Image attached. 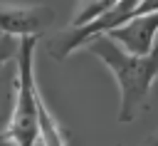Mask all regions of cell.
Returning <instances> with one entry per match:
<instances>
[{
    "label": "cell",
    "mask_w": 158,
    "mask_h": 146,
    "mask_svg": "<svg viewBox=\"0 0 158 146\" xmlns=\"http://www.w3.org/2000/svg\"><path fill=\"white\" fill-rule=\"evenodd\" d=\"M84 49L89 54H94L96 59H101L116 77L118 94H121L118 121H123V124L133 121L143 111V106L148 101L151 84L158 77V45L151 54L138 57V54L126 52L109 35H96L84 45Z\"/></svg>",
    "instance_id": "obj_1"
},
{
    "label": "cell",
    "mask_w": 158,
    "mask_h": 146,
    "mask_svg": "<svg viewBox=\"0 0 158 146\" xmlns=\"http://www.w3.org/2000/svg\"><path fill=\"white\" fill-rule=\"evenodd\" d=\"M40 37H22L17 42V99L10 126L2 141L12 146H35L40 139V89L35 79V49Z\"/></svg>",
    "instance_id": "obj_2"
},
{
    "label": "cell",
    "mask_w": 158,
    "mask_h": 146,
    "mask_svg": "<svg viewBox=\"0 0 158 146\" xmlns=\"http://www.w3.org/2000/svg\"><path fill=\"white\" fill-rule=\"evenodd\" d=\"M54 20V10L47 5H20V2H0V35L10 37H40L49 22Z\"/></svg>",
    "instance_id": "obj_3"
},
{
    "label": "cell",
    "mask_w": 158,
    "mask_h": 146,
    "mask_svg": "<svg viewBox=\"0 0 158 146\" xmlns=\"http://www.w3.org/2000/svg\"><path fill=\"white\" fill-rule=\"evenodd\" d=\"M106 35L114 42H118L126 52L146 57L158 45V12L136 17V20H131V22H126V25H121V27L106 32Z\"/></svg>",
    "instance_id": "obj_4"
},
{
    "label": "cell",
    "mask_w": 158,
    "mask_h": 146,
    "mask_svg": "<svg viewBox=\"0 0 158 146\" xmlns=\"http://www.w3.org/2000/svg\"><path fill=\"white\" fill-rule=\"evenodd\" d=\"M17 84L20 79H17V57H15V67H10V62L0 67V136L10 126L17 99Z\"/></svg>",
    "instance_id": "obj_5"
},
{
    "label": "cell",
    "mask_w": 158,
    "mask_h": 146,
    "mask_svg": "<svg viewBox=\"0 0 158 146\" xmlns=\"http://www.w3.org/2000/svg\"><path fill=\"white\" fill-rule=\"evenodd\" d=\"M37 109H40V141L44 146H67L69 144L67 141V131L54 119V114L49 111V106L42 99V94H40V106Z\"/></svg>",
    "instance_id": "obj_6"
},
{
    "label": "cell",
    "mask_w": 158,
    "mask_h": 146,
    "mask_svg": "<svg viewBox=\"0 0 158 146\" xmlns=\"http://www.w3.org/2000/svg\"><path fill=\"white\" fill-rule=\"evenodd\" d=\"M121 0H79L77 12L72 17V27H84L94 20H99L101 15H106L111 7H116Z\"/></svg>",
    "instance_id": "obj_7"
},
{
    "label": "cell",
    "mask_w": 158,
    "mask_h": 146,
    "mask_svg": "<svg viewBox=\"0 0 158 146\" xmlns=\"http://www.w3.org/2000/svg\"><path fill=\"white\" fill-rule=\"evenodd\" d=\"M12 52H15V49L7 45V40H2V37H0V67H2V64H7V62H12Z\"/></svg>",
    "instance_id": "obj_8"
},
{
    "label": "cell",
    "mask_w": 158,
    "mask_h": 146,
    "mask_svg": "<svg viewBox=\"0 0 158 146\" xmlns=\"http://www.w3.org/2000/svg\"><path fill=\"white\" fill-rule=\"evenodd\" d=\"M148 146H158V139H156V141H151V144H148Z\"/></svg>",
    "instance_id": "obj_9"
},
{
    "label": "cell",
    "mask_w": 158,
    "mask_h": 146,
    "mask_svg": "<svg viewBox=\"0 0 158 146\" xmlns=\"http://www.w3.org/2000/svg\"><path fill=\"white\" fill-rule=\"evenodd\" d=\"M0 144H2V136H0Z\"/></svg>",
    "instance_id": "obj_10"
}]
</instances>
